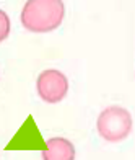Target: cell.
I'll list each match as a JSON object with an SVG mask.
<instances>
[{"mask_svg":"<svg viewBox=\"0 0 135 160\" xmlns=\"http://www.w3.org/2000/svg\"><path fill=\"white\" fill-rule=\"evenodd\" d=\"M63 15L62 0H28L21 10V25L31 33H49L62 25Z\"/></svg>","mask_w":135,"mask_h":160,"instance_id":"6da1fadb","label":"cell"},{"mask_svg":"<svg viewBox=\"0 0 135 160\" xmlns=\"http://www.w3.org/2000/svg\"><path fill=\"white\" fill-rule=\"evenodd\" d=\"M132 116L122 106L112 105L103 110L98 116V132L106 142H120L132 132Z\"/></svg>","mask_w":135,"mask_h":160,"instance_id":"7a4b0ae2","label":"cell"},{"mask_svg":"<svg viewBox=\"0 0 135 160\" xmlns=\"http://www.w3.org/2000/svg\"><path fill=\"white\" fill-rule=\"evenodd\" d=\"M36 90L42 101L49 105H55L67 97L68 80L60 70L47 69L39 74L36 80Z\"/></svg>","mask_w":135,"mask_h":160,"instance_id":"3957f363","label":"cell"},{"mask_svg":"<svg viewBox=\"0 0 135 160\" xmlns=\"http://www.w3.org/2000/svg\"><path fill=\"white\" fill-rule=\"evenodd\" d=\"M47 149L42 152V160H75V147L65 137H52L47 142Z\"/></svg>","mask_w":135,"mask_h":160,"instance_id":"277c9868","label":"cell"},{"mask_svg":"<svg viewBox=\"0 0 135 160\" xmlns=\"http://www.w3.org/2000/svg\"><path fill=\"white\" fill-rule=\"evenodd\" d=\"M8 34H10V18L3 10H0V42L8 38Z\"/></svg>","mask_w":135,"mask_h":160,"instance_id":"5b68a950","label":"cell"}]
</instances>
